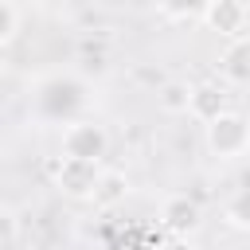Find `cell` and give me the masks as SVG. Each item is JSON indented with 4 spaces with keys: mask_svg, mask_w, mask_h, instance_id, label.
Instances as JSON below:
<instances>
[{
    "mask_svg": "<svg viewBox=\"0 0 250 250\" xmlns=\"http://www.w3.org/2000/svg\"><path fill=\"white\" fill-rule=\"evenodd\" d=\"M191 90H195V82L168 78V82L156 90V105H160L164 113H172V117H180V113H191Z\"/></svg>",
    "mask_w": 250,
    "mask_h": 250,
    "instance_id": "obj_10",
    "label": "cell"
},
{
    "mask_svg": "<svg viewBox=\"0 0 250 250\" xmlns=\"http://www.w3.org/2000/svg\"><path fill=\"white\" fill-rule=\"evenodd\" d=\"M51 180L55 188L66 195V199H90L94 203V191H98V180H102V164L94 160H74V156H59L51 164Z\"/></svg>",
    "mask_w": 250,
    "mask_h": 250,
    "instance_id": "obj_4",
    "label": "cell"
},
{
    "mask_svg": "<svg viewBox=\"0 0 250 250\" xmlns=\"http://www.w3.org/2000/svg\"><path fill=\"white\" fill-rule=\"evenodd\" d=\"M160 227L172 234V238H191L199 227H203V211L195 199L188 195H168L160 203Z\"/></svg>",
    "mask_w": 250,
    "mask_h": 250,
    "instance_id": "obj_6",
    "label": "cell"
},
{
    "mask_svg": "<svg viewBox=\"0 0 250 250\" xmlns=\"http://www.w3.org/2000/svg\"><path fill=\"white\" fill-rule=\"evenodd\" d=\"M203 145L219 160L242 156L250 148V117H242L238 109H227L223 117H215L211 125H203Z\"/></svg>",
    "mask_w": 250,
    "mask_h": 250,
    "instance_id": "obj_3",
    "label": "cell"
},
{
    "mask_svg": "<svg viewBox=\"0 0 250 250\" xmlns=\"http://www.w3.org/2000/svg\"><path fill=\"white\" fill-rule=\"evenodd\" d=\"M152 4H156V12H160L164 20L188 23V20H203V12H207L211 0H152Z\"/></svg>",
    "mask_w": 250,
    "mask_h": 250,
    "instance_id": "obj_11",
    "label": "cell"
},
{
    "mask_svg": "<svg viewBox=\"0 0 250 250\" xmlns=\"http://www.w3.org/2000/svg\"><path fill=\"white\" fill-rule=\"evenodd\" d=\"M160 250H195V242H191V238H168Z\"/></svg>",
    "mask_w": 250,
    "mask_h": 250,
    "instance_id": "obj_15",
    "label": "cell"
},
{
    "mask_svg": "<svg viewBox=\"0 0 250 250\" xmlns=\"http://www.w3.org/2000/svg\"><path fill=\"white\" fill-rule=\"evenodd\" d=\"M90 105V86L78 78V74H47L39 86H35V109H39V117H47V121H62V125H70V121H78L82 117V109Z\"/></svg>",
    "mask_w": 250,
    "mask_h": 250,
    "instance_id": "obj_1",
    "label": "cell"
},
{
    "mask_svg": "<svg viewBox=\"0 0 250 250\" xmlns=\"http://www.w3.org/2000/svg\"><path fill=\"white\" fill-rule=\"evenodd\" d=\"M246 23H250V4L246 0H211L207 12H203V27L215 31V35H223L227 43L242 39Z\"/></svg>",
    "mask_w": 250,
    "mask_h": 250,
    "instance_id": "obj_5",
    "label": "cell"
},
{
    "mask_svg": "<svg viewBox=\"0 0 250 250\" xmlns=\"http://www.w3.org/2000/svg\"><path fill=\"white\" fill-rule=\"evenodd\" d=\"M16 250H35V246H16Z\"/></svg>",
    "mask_w": 250,
    "mask_h": 250,
    "instance_id": "obj_17",
    "label": "cell"
},
{
    "mask_svg": "<svg viewBox=\"0 0 250 250\" xmlns=\"http://www.w3.org/2000/svg\"><path fill=\"white\" fill-rule=\"evenodd\" d=\"M16 234H20V215L12 207L0 211V250H16Z\"/></svg>",
    "mask_w": 250,
    "mask_h": 250,
    "instance_id": "obj_14",
    "label": "cell"
},
{
    "mask_svg": "<svg viewBox=\"0 0 250 250\" xmlns=\"http://www.w3.org/2000/svg\"><path fill=\"white\" fill-rule=\"evenodd\" d=\"M219 74H223L227 86L250 90V35L230 39V43L223 47V55H219Z\"/></svg>",
    "mask_w": 250,
    "mask_h": 250,
    "instance_id": "obj_7",
    "label": "cell"
},
{
    "mask_svg": "<svg viewBox=\"0 0 250 250\" xmlns=\"http://www.w3.org/2000/svg\"><path fill=\"white\" fill-rule=\"evenodd\" d=\"M227 109L230 105H227V86L223 82H195V90H191V113L188 117H195L199 125H211Z\"/></svg>",
    "mask_w": 250,
    "mask_h": 250,
    "instance_id": "obj_8",
    "label": "cell"
},
{
    "mask_svg": "<svg viewBox=\"0 0 250 250\" xmlns=\"http://www.w3.org/2000/svg\"><path fill=\"white\" fill-rule=\"evenodd\" d=\"M23 27V12H20V0H0V47H12L16 35Z\"/></svg>",
    "mask_w": 250,
    "mask_h": 250,
    "instance_id": "obj_13",
    "label": "cell"
},
{
    "mask_svg": "<svg viewBox=\"0 0 250 250\" xmlns=\"http://www.w3.org/2000/svg\"><path fill=\"white\" fill-rule=\"evenodd\" d=\"M223 219L234 230H250V188H238L227 203H223Z\"/></svg>",
    "mask_w": 250,
    "mask_h": 250,
    "instance_id": "obj_12",
    "label": "cell"
},
{
    "mask_svg": "<svg viewBox=\"0 0 250 250\" xmlns=\"http://www.w3.org/2000/svg\"><path fill=\"white\" fill-rule=\"evenodd\" d=\"M129 195V176L121 168H102V180H98V191H94V207L109 211L117 203H125Z\"/></svg>",
    "mask_w": 250,
    "mask_h": 250,
    "instance_id": "obj_9",
    "label": "cell"
},
{
    "mask_svg": "<svg viewBox=\"0 0 250 250\" xmlns=\"http://www.w3.org/2000/svg\"><path fill=\"white\" fill-rule=\"evenodd\" d=\"M109 152V133L102 121L94 117H78L70 125H62V137H59V156H74V160H94L102 164Z\"/></svg>",
    "mask_w": 250,
    "mask_h": 250,
    "instance_id": "obj_2",
    "label": "cell"
},
{
    "mask_svg": "<svg viewBox=\"0 0 250 250\" xmlns=\"http://www.w3.org/2000/svg\"><path fill=\"white\" fill-rule=\"evenodd\" d=\"M23 4H31V8H47V4H55V0H23Z\"/></svg>",
    "mask_w": 250,
    "mask_h": 250,
    "instance_id": "obj_16",
    "label": "cell"
}]
</instances>
